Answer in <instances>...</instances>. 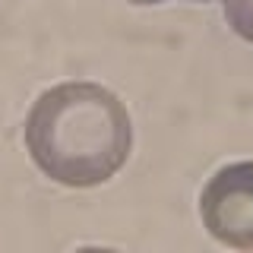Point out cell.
<instances>
[{
  "label": "cell",
  "mask_w": 253,
  "mask_h": 253,
  "mask_svg": "<svg viewBox=\"0 0 253 253\" xmlns=\"http://www.w3.org/2000/svg\"><path fill=\"white\" fill-rule=\"evenodd\" d=\"M200 215L218 244L253 250V162H234L212 174L200 196Z\"/></svg>",
  "instance_id": "cell-2"
},
{
  "label": "cell",
  "mask_w": 253,
  "mask_h": 253,
  "mask_svg": "<svg viewBox=\"0 0 253 253\" xmlns=\"http://www.w3.org/2000/svg\"><path fill=\"white\" fill-rule=\"evenodd\" d=\"M196 3H206V0H196Z\"/></svg>",
  "instance_id": "cell-5"
},
{
  "label": "cell",
  "mask_w": 253,
  "mask_h": 253,
  "mask_svg": "<svg viewBox=\"0 0 253 253\" xmlns=\"http://www.w3.org/2000/svg\"><path fill=\"white\" fill-rule=\"evenodd\" d=\"M126 3H136V6H149V3H162V0H126Z\"/></svg>",
  "instance_id": "cell-4"
},
{
  "label": "cell",
  "mask_w": 253,
  "mask_h": 253,
  "mask_svg": "<svg viewBox=\"0 0 253 253\" xmlns=\"http://www.w3.org/2000/svg\"><path fill=\"white\" fill-rule=\"evenodd\" d=\"M225 19L241 38L253 42V0H221Z\"/></svg>",
  "instance_id": "cell-3"
},
{
  "label": "cell",
  "mask_w": 253,
  "mask_h": 253,
  "mask_svg": "<svg viewBox=\"0 0 253 253\" xmlns=\"http://www.w3.org/2000/svg\"><path fill=\"white\" fill-rule=\"evenodd\" d=\"M32 162L63 187H98L126 165L133 126L105 85L63 83L38 95L26 121Z\"/></svg>",
  "instance_id": "cell-1"
}]
</instances>
